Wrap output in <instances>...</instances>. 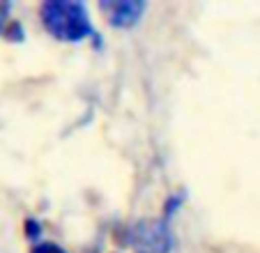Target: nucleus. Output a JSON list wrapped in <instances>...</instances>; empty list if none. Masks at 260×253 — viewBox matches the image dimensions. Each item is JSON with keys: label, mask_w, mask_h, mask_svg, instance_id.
<instances>
[{"label": "nucleus", "mask_w": 260, "mask_h": 253, "mask_svg": "<svg viewBox=\"0 0 260 253\" xmlns=\"http://www.w3.org/2000/svg\"><path fill=\"white\" fill-rule=\"evenodd\" d=\"M42 23L60 42H81L92 33L88 12L81 3L72 0H49L42 5Z\"/></svg>", "instance_id": "1"}, {"label": "nucleus", "mask_w": 260, "mask_h": 253, "mask_svg": "<svg viewBox=\"0 0 260 253\" xmlns=\"http://www.w3.org/2000/svg\"><path fill=\"white\" fill-rule=\"evenodd\" d=\"M108 12V21L115 25V28H129L141 19L145 5L143 3H134V0H120V3H111V5H102Z\"/></svg>", "instance_id": "3"}, {"label": "nucleus", "mask_w": 260, "mask_h": 253, "mask_svg": "<svg viewBox=\"0 0 260 253\" xmlns=\"http://www.w3.org/2000/svg\"><path fill=\"white\" fill-rule=\"evenodd\" d=\"M32 253H64V251L58 246V244H49V242H46V244H37V246L32 248Z\"/></svg>", "instance_id": "4"}, {"label": "nucleus", "mask_w": 260, "mask_h": 253, "mask_svg": "<svg viewBox=\"0 0 260 253\" xmlns=\"http://www.w3.org/2000/svg\"><path fill=\"white\" fill-rule=\"evenodd\" d=\"M132 244L136 253H168L171 233L164 221H141L132 233Z\"/></svg>", "instance_id": "2"}]
</instances>
